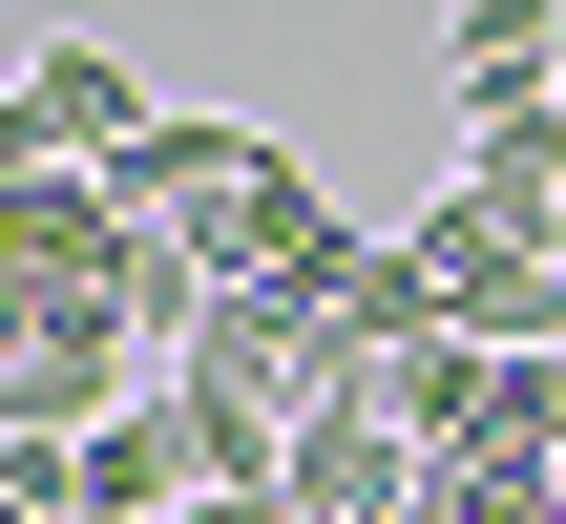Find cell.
Here are the masks:
<instances>
[{
    "mask_svg": "<svg viewBox=\"0 0 566 524\" xmlns=\"http://www.w3.org/2000/svg\"><path fill=\"white\" fill-rule=\"evenodd\" d=\"M168 105L105 63V42H63V21H21V84H0V168H126Z\"/></svg>",
    "mask_w": 566,
    "mask_h": 524,
    "instance_id": "6da1fadb",
    "label": "cell"
},
{
    "mask_svg": "<svg viewBox=\"0 0 566 524\" xmlns=\"http://www.w3.org/2000/svg\"><path fill=\"white\" fill-rule=\"evenodd\" d=\"M189 524H294V504H273V483H210V504H189Z\"/></svg>",
    "mask_w": 566,
    "mask_h": 524,
    "instance_id": "277c9868",
    "label": "cell"
},
{
    "mask_svg": "<svg viewBox=\"0 0 566 524\" xmlns=\"http://www.w3.org/2000/svg\"><path fill=\"white\" fill-rule=\"evenodd\" d=\"M525 462L566 483V357H525Z\"/></svg>",
    "mask_w": 566,
    "mask_h": 524,
    "instance_id": "3957f363",
    "label": "cell"
},
{
    "mask_svg": "<svg viewBox=\"0 0 566 524\" xmlns=\"http://www.w3.org/2000/svg\"><path fill=\"white\" fill-rule=\"evenodd\" d=\"M105 252H126L105 168H0V294H21V273H84V294H105Z\"/></svg>",
    "mask_w": 566,
    "mask_h": 524,
    "instance_id": "7a4b0ae2",
    "label": "cell"
}]
</instances>
